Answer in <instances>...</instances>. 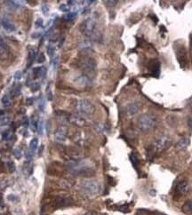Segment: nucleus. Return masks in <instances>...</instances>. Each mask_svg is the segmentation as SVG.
Listing matches in <instances>:
<instances>
[{
    "instance_id": "obj_1",
    "label": "nucleus",
    "mask_w": 192,
    "mask_h": 215,
    "mask_svg": "<svg viewBox=\"0 0 192 215\" xmlns=\"http://www.w3.org/2000/svg\"><path fill=\"white\" fill-rule=\"evenodd\" d=\"M69 172L75 175L90 177L94 174V170L93 166L87 161H77L71 162L68 164Z\"/></svg>"
},
{
    "instance_id": "obj_2",
    "label": "nucleus",
    "mask_w": 192,
    "mask_h": 215,
    "mask_svg": "<svg viewBox=\"0 0 192 215\" xmlns=\"http://www.w3.org/2000/svg\"><path fill=\"white\" fill-rule=\"evenodd\" d=\"M138 127L142 132H149L154 128L156 125V119L150 115H142L138 118Z\"/></svg>"
},
{
    "instance_id": "obj_3",
    "label": "nucleus",
    "mask_w": 192,
    "mask_h": 215,
    "mask_svg": "<svg viewBox=\"0 0 192 215\" xmlns=\"http://www.w3.org/2000/svg\"><path fill=\"white\" fill-rule=\"evenodd\" d=\"M77 111L84 116H90L93 115L95 111L94 106L87 100H80L78 101L77 106H76Z\"/></svg>"
},
{
    "instance_id": "obj_4",
    "label": "nucleus",
    "mask_w": 192,
    "mask_h": 215,
    "mask_svg": "<svg viewBox=\"0 0 192 215\" xmlns=\"http://www.w3.org/2000/svg\"><path fill=\"white\" fill-rule=\"evenodd\" d=\"M83 193L88 196H95L100 193L101 187L95 182H84L81 185Z\"/></svg>"
},
{
    "instance_id": "obj_5",
    "label": "nucleus",
    "mask_w": 192,
    "mask_h": 215,
    "mask_svg": "<svg viewBox=\"0 0 192 215\" xmlns=\"http://www.w3.org/2000/svg\"><path fill=\"white\" fill-rule=\"evenodd\" d=\"M96 29V20L94 18L86 19L80 26V31L86 36H91L93 35Z\"/></svg>"
},
{
    "instance_id": "obj_6",
    "label": "nucleus",
    "mask_w": 192,
    "mask_h": 215,
    "mask_svg": "<svg viewBox=\"0 0 192 215\" xmlns=\"http://www.w3.org/2000/svg\"><path fill=\"white\" fill-rule=\"evenodd\" d=\"M80 67L82 70L87 75H93L96 72V62L89 57H85L80 62Z\"/></svg>"
},
{
    "instance_id": "obj_7",
    "label": "nucleus",
    "mask_w": 192,
    "mask_h": 215,
    "mask_svg": "<svg viewBox=\"0 0 192 215\" xmlns=\"http://www.w3.org/2000/svg\"><path fill=\"white\" fill-rule=\"evenodd\" d=\"M169 144H170L169 138L166 136H162L155 141V143L153 144V150L155 152H161L169 146Z\"/></svg>"
},
{
    "instance_id": "obj_8",
    "label": "nucleus",
    "mask_w": 192,
    "mask_h": 215,
    "mask_svg": "<svg viewBox=\"0 0 192 215\" xmlns=\"http://www.w3.org/2000/svg\"><path fill=\"white\" fill-rule=\"evenodd\" d=\"M68 134V129L66 126L61 125L56 129L55 132V141L59 143H63L67 139Z\"/></svg>"
},
{
    "instance_id": "obj_9",
    "label": "nucleus",
    "mask_w": 192,
    "mask_h": 215,
    "mask_svg": "<svg viewBox=\"0 0 192 215\" xmlns=\"http://www.w3.org/2000/svg\"><path fill=\"white\" fill-rule=\"evenodd\" d=\"M10 54L9 48L4 39L0 36V61L7 60Z\"/></svg>"
},
{
    "instance_id": "obj_10",
    "label": "nucleus",
    "mask_w": 192,
    "mask_h": 215,
    "mask_svg": "<svg viewBox=\"0 0 192 215\" xmlns=\"http://www.w3.org/2000/svg\"><path fill=\"white\" fill-rule=\"evenodd\" d=\"M1 26H2V28L6 31L7 33H12V32H13V31L16 30V27H15L14 23H13L10 19H8V18H6V17H4V18L2 19V21H1Z\"/></svg>"
},
{
    "instance_id": "obj_11",
    "label": "nucleus",
    "mask_w": 192,
    "mask_h": 215,
    "mask_svg": "<svg viewBox=\"0 0 192 215\" xmlns=\"http://www.w3.org/2000/svg\"><path fill=\"white\" fill-rule=\"evenodd\" d=\"M139 109H140V107H139V105H138L137 103L132 102V103L127 105V107H126V113H127V115L129 117H134V115H136L138 113Z\"/></svg>"
},
{
    "instance_id": "obj_12",
    "label": "nucleus",
    "mask_w": 192,
    "mask_h": 215,
    "mask_svg": "<svg viewBox=\"0 0 192 215\" xmlns=\"http://www.w3.org/2000/svg\"><path fill=\"white\" fill-rule=\"evenodd\" d=\"M189 189H190L189 183H188L187 182H185V181L181 182L179 184L177 185V187H176V191H177V193H179V194H181V195H185V194H187L188 191H189Z\"/></svg>"
},
{
    "instance_id": "obj_13",
    "label": "nucleus",
    "mask_w": 192,
    "mask_h": 215,
    "mask_svg": "<svg viewBox=\"0 0 192 215\" xmlns=\"http://www.w3.org/2000/svg\"><path fill=\"white\" fill-rule=\"evenodd\" d=\"M69 121L73 124H75L77 126H80V127L84 126V123H85L84 119L83 118H81V117H79V116H71L69 118Z\"/></svg>"
},
{
    "instance_id": "obj_14",
    "label": "nucleus",
    "mask_w": 192,
    "mask_h": 215,
    "mask_svg": "<svg viewBox=\"0 0 192 215\" xmlns=\"http://www.w3.org/2000/svg\"><path fill=\"white\" fill-rule=\"evenodd\" d=\"M189 144H190V140L186 137L182 138L176 143V149L179 150H182L186 149Z\"/></svg>"
},
{
    "instance_id": "obj_15",
    "label": "nucleus",
    "mask_w": 192,
    "mask_h": 215,
    "mask_svg": "<svg viewBox=\"0 0 192 215\" xmlns=\"http://www.w3.org/2000/svg\"><path fill=\"white\" fill-rule=\"evenodd\" d=\"M4 3L10 11L14 12V11L18 10L19 7H20V4H19L20 2L19 1H4Z\"/></svg>"
},
{
    "instance_id": "obj_16",
    "label": "nucleus",
    "mask_w": 192,
    "mask_h": 215,
    "mask_svg": "<svg viewBox=\"0 0 192 215\" xmlns=\"http://www.w3.org/2000/svg\"><path fill=\"white\" fill-rule=\"evenodd\" d=\"M38 147V140L37 138H34L29 142V153L33 154Z\"/></svg>"
},
{
    "instance_id": "obj_17",
    "label": "nucleus",
    "mask_w": 192,
    "mask_h": 215,
    "mask_svg": "<svg viewBox=\"0 0 192 215\" xmlns=\"http://www.w3.org/2000/svg\"><path fill=\"white\" fill-rule=\"evenodd\" d=\"M35 58H36V50L34 48H29V50H28V68L32 65Z\"/></svg>"
},
{
    "instance_id": "obj_18",
    "label": "nucleus",
    "mask_w": 192,
    "mask_h": 215,
    "mask_svg": "<svg viewBox=\"0 0 192 215\" xmlns=\"http://www.w3.org/2000/svg\"><path fill=\"white\" fill-rule=\"evenodd\" d=\"M182 211L184 214H192V201H187L183 206H182Z\"/></svg>"
},
{
    "instance_id": "obj_19",
    "label": "nucleus",
    "mask_w": 192,
    "mask_h": 215,
    "mask_svg": "<svg viewBox=\"0 0 192 215\" xmlns=\"http://www.w3.org/2000/svg\"><path fill=\"white\" fill-rule=\"evenodd\" d=\"M77 82H78V85H80V86H88V85L90 84V80H89V78H88L86 76H81V77H79L77 79Z\"/></svg>"
},
{
    "instance_id": "obj_20",
    "label": "nucleus",
    "mask_w": 192,
    "mask_h": 215,
    "mask_svg": "<svg viewBox=\"0 0 192 215\" xmlns=\"http://www.w3.org/2000/svg\"><path fill=\"white\" fill-rule=\"evenodd\" d=\"M21 91H22V86H21V85L15 86L12 89V91H11V96H12V98H16V97H18V96L21 94Z\"/></svg>"
},
{
    "instance_id": "obj_21",
    "label": "nucleus",
    "mask_w": 192,
    "mask_h": 215,
    "mask_svg": "<svg viewBox=\"0 0 192 215\" xmlns=\"http://www.w3.org/2000/svg\"><path fill=\"white\" fill-rule=\"evenodd\" d=\"M150 68H151V71L153 74H157L158 75L159 73V62L158 61H152L150 63Z\"/></svg>"
},
{
    "instance_id": "obj_22",
    "label": "nucleus",
    "mask_w": 192,
    "mask_h": 215,
    "mask_svg": "<svg viewBox=\"0 0 192 215\" xmlns=\"http://www.w3.org/2000/svg\"><path fill=\"white\" fill-rule=\"evenodd\" d=\"M1 102H2V104H3V106H4V108H9V107L11 106V104H12L11 99H10V97H9L8 95H4V96L2 97Z\"/></svg>"
},
{
    "instance_id": "obj_23",
    "label": "nucleus",
    "mask_w": 192,
    "mask_h": 215,
    "mask_svg": "<svg viewBox=\"0 0 192 215\" xmlns=\"http://www.w3.org/2000/svg\"><path fill=\"white\" fill-rule=\"evenodd\" d=\"M46 53H47V55H48L50 58H53L55 54V45H52V44H49L48 46H47V48H46Z\"/></svg>"
},
{
    "instance_id": "obj_24",
    "label": "nucleus",
    "mask_w": 192,
    "mask_h": 215,
    "mask_svg": "<svg viewBox=\"0 0 192 215\" xmlns=\"http://www.w3.org/2000/svg\"><path fill=\"white\" fill-rule=\"evenodd\" d=\"M10 122V118L8 117H5V116H2L0 117V126H4V125H7Z\"/></svg>"
},
{
    "instance_id": "obj_25",
    "label": "nucleus",
    "mask_w": 192,
    "mask_h": 215,
    "mask_svg": "<svg viewBox=\"0 0 192 215\" xmlns=\"http://www.w3.org/2000/svg\"><path fill=\"white\" fill-rule=\"evenodd\" d=\"M29 86H30V88H31V92H37V91L40 89V84L37 83V82H33Z\"/></svg>"
},
{
    "instance_id": "obj_26",
    "label": "nucleus",
    "mask_w": 192,
    "mask_h": 215,
    "mask_svg": "<svg viewBox=\"0 0 192 215\" xmlns=\"http://www.w3.org/2000/svg\"><path fill=\"white\" fill-rule=\"evenodd\" d=\"M12 138H13V134H12V132H11L10 131H5V132L3 133V140H4V141H10V140H12Z\"/></svg>"
},
{
    "instance_id": "obj_27",
    "label": "nucleus",
    "mask_w": 192,
    "mask_h": 215,
    "mask_svg": "<svg viewBox=\"0 0 192 215\" xmlns=\"http://www.w3.org/2000/svg\"><path fill=\"white\" fill-rule=\"evenodd\" d=\"M37 131H38V133L40 134V135H43V133H44V130H45V128H44V121L43 120H40V121H38V124H37Z\"/></svg>"
},
{
    "instance_id": "obj_28",
    "label": "nucleus",
    "mask_w": 192,
    "mask_h": 215,
    "mask_svg": "<svg viewBox=\"0 0 192 215\" xmlns=\"http://www.w3.org/2000/svg\"><path fill=\"white\" fill-rule=\"evenodd\" d=\"M13 154L17 159H21L22 156V152L20 149H14L13 151Z\"/></svg>"
},
{
    "instance_id": "obj_29",
    "label": "nucleus",
    "mask_w": 192,
    "mask_h": 215,
    "mask_svg": "<svg viewBox=\"0 0 192 215\" xmlns=\"http://www.w3.org/2000/svg\"><path fill=\"white\" fill-rule=\"evenodd\" d=\"M76 13H68L67 15H65L64 16V20L65 21H67V22H70V21H72V20H74L75 19V17H76Z\"/></svg>"
},
{
    "instance_id": "obj_30",
    "label": "nucleus",
    "mask_w": 192,
    "mask_h": 215,
    "mask_svg": "<svg viewBox=\"0 0 192 215\" xmlns=\"http://www.w3.org/2000/svg\"><path fill=\"white\" fill-rule=\"evenodd\" d=\"M6 165H7V168H8L9 172L13 173V172L15 171V165H14L13 162H12V161H8V162L6 163Z\"/></svg>"
},
{
    "instance_id": "obj_31",
    "label": "nucleus",
    "mask_w": 192,
    "mask_h": 215,
    "mask_svg": "<svg viewBox=\"0 0 192 215\" xmlns=\"http://www.w3.org/2000/svg\"><path fill=\"white\" fill-rule=\"evenodd\" d=\"M46 67H41V69L39 71V75H38V77H41V78H45L46 77Z\"/></svg>"
},
{
    "instance_id": "obj_32",
    "label": "nucleus",
    "mask_w": 192,
    "mask_h": 215,
    "mask_svg": "<svg viewBox=\"0 0 192 215\" xmlns=\"http://www.w3.org/2000/svg\"><path fill=\"white\" fill-rule=\"evenodd\" d=\"M130 158H131V161L133 162V164H134V165H135V167L138 165V164H139V162H138V158L137 156H136V155L135 154H132L131 155H130Z\"/></svg>"
},
{
    "instance_id": "obj_33",
    "label": "nucleus",
    "mask_w": 192,
    "mask_h": 215,
    "mask_svg": "<svg viewBox=\"0 0 192 215\" xmlns=\"http://www.w3.org/2000/svg\"><path fill=\"white\" fill-rule=\"evenodd\" d=\"M35 24H36V27H37V28H41V27H43V24H44L43 19H42V18H38V19L36 21Z\"/></svg>"
},
{
    "instance_id": "obj_34",
    "label": "nucleus",
    "mask_w": 192,
    "mask_h": 215,
    "mask_svg": "<svg viewBox=\"0 0 192 215\" xmlns=\"http://www.w3.org/2000/svg\"><path fill=\"white\" fill-rule=\"evenodd\" d=\"M22 74L21 71H16V72L14 73V75H13L14 79H15V80H18V81H20V80L22 79Z\"/></svg>"
},
{
    "instance_id": "obj_35",
    "label": "nucleus",
    "mask_w": 192,
    "mask_h": 215,
    "mask_svg": "<svg viewBox=\"0 0 192 215\" xmlns=\"http://www.w3.org/2000/svg\"><path fill=\"white\" fill-rule=\"evenodd\" d=\"M41 11H42V13L46 15V14H47L48 12H49V7H48L46 4H43V5L41 6Z\"/></svg>"
},
{
    "instance_id": "obj_36",
    "label": "nucleus",
    "mask_w": 192,
    "mask_h": 215,
    "mask_svg": "<svg viewBox=\"0 0 192 215\" xmlns=\"http://www.w3.org/2000/svg\"><path fill=\"white\" fill-rule=\"evenodd\" d=\"M45 106H46V102L44 101V100H42L40 102H39V105H38V108H39V110L40 111H44L45 110Z\"/></svg>"
},
{
    "instance_id": "obj_37",
    "label": "nucleus",
    "mask_w": 192,
    "mask_h": 215,
    "mask_svg": "<svg viewBox=\"0 0 192 215\" xmlns=\"http://www.w3.org/2000/svg\"><path fill=\"white\" fill-rule=\"evenodd\" d=\"M7 199H8L9 201H11V202H15V201L18 199V197H17L15 195H9V196H7Z\"/></svg>"
},
{
    "instance_id": "obj_38",
    "label": "nucleus",
    "mask_w": 192,
    "mask_h": 215,
    "mask_svg": "<svg viewBox=\"0 0 192 215\" xmlns=\"http://www.w3.org/2000/svg\"><path fill=\"white\" fill-rule=\"evenodd\" d=\"M60 10L62 11V12H68V11L69 10V6L66 5V4H61V5H60Z\"/></svg>"
},
{
    "instance_id": "obj_39",
    "label": "nucleus",
    "mask_w": 192,
    "mask_h": 215,
    "mask_svg": "<svg viewBox=\"0 0 192 215\" xmlns=\"http://www.w3.org/2000/svg\"><path fill=\"white\" fill-rule=\"evenodd\" d=\"M40 69H41V67H37V68H35L33 69V73H34V75H35L36 77H38Z\"/></svg>"
},
{
    "instance_id": "obj_40",
    "label": "nucleus",
    "mask_w": 192,
    "mask_h": 215,
    "mask_svg": "<svg viewBox=\"0 0 192 215\" xmlns=\"http://www.w3.org/2000/svg\"><path fill=\"white\" fill-rule=\"evenodd\" d=\"M22 125H23L24 127H28V118L27 117H24V118H22Z\"/></svg>"
},
{
    "instance_id": "obj_41",
    "label": "nucleus",
    "mask_w": 192,
    "mask_h": 215,
    "mask_svg": "<svg viewBox=\"0 0 192 215\" xmlns=\"http://www.w3.org/2000/svg\"><path fill=\"white\" fill-rule=\"evenodd\" d=\"M47 99L48 100H53V95H52V92H51V89L50 87H47Z\"/></svg>"
},
{
    "instance_id": "obj_42",
    "label": "nucleus",
    "mask_w": 192,
    "mask_h": 215,
    "mask_svg": "<svg viewBox=\"0 0 192 215\" xmlns=\"http://www.w3.org/2000/svg\"><path fill=\"white\" fill-rule=\"evenodd\" d=\"M117 1H106L105 4L108 5V6H115L117 4Z\"/></svg>"
},
{
    "instance_id": "obj_43",
    "label": "nucleus",
    "mask_w": 192,
    "mask_h": 215,
    "mask_svg": "<svg viewBox=\"0 0 192 215\" xmlns=\"http://www.w3.org/2000/svg\"><path fill=\"white\" fill-rule=\"evenodd\" d=\"M33 101H34L33 98H27V99H26V104H27L28 106H30V105H32Z\"/></svg>"
},
{
    "instance_id": "obj_44",
    "label": "nucleus",
    "mask_w": 192,
    "mask_h": 215,
    "mask_svg": "<svg viewBox=\"0 0 192 215\" xmlns=\"http://www.w3.org/2000/svg\"><path fill=\"white\" fill-rule=\"evenodd\" d=\"M38 62H45V56H44V54H40V56H39V58H38Z\"/></svg>"
},
{
    "instance_id": "obj_45",
    "label": "nucleus",
    "mask_w": 192,
    "mask_h": 215,
    "mask_svg": "<svg viewBox=\"0 0 192 215\" xmlns=\"http://www.w3.org/2000/svg\"><path fill=\"white\" fill-rule=\"evenodd\" d=\"M40 36V33H35V34H32V37H34V38H38V36Z\"/></svg>"
},
{
    "instance_id": "obj_46",
    "label": "nucleus",
    "mask_w": 192,
    "mask_h": 215,
    "mask_svg": "<svg viewBox=\"0 0 192 215\" xmlns=\"http://www.w3.org/2000/svg\"><path fill=\"white\" fill-rule=\"evenodd\" d=\"M189 123H190V125H191V126L192 127V120H190V122H189Z\"/></svg>"
}]
</instances>
